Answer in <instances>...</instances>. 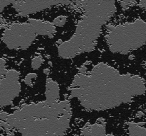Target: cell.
<instances>
[{"instance_id":"4","label":"cell","mask_w":146,"mask_h":136,"mask_svg":"<svg viewBox=\"0 0 146 136\" xmlns=\"http://www.w3.org/2000/svg\"><path fill=\"white\" fill-rule=\"evenodd\" d=\"M36 38L29 23H14L6 27L1 34V41L11 50H27Z\"/></svg>"},{"instance_id":"10","label":"cell","mask_w":146,"mask_h":136,"mask_svg":"<svg viewBox=\"0 0 146 136\" xmlns=\"http://www.w3.org/2000/svg\"><path fill=\"white\" fill-rule=\"evenodd\" d=\"M67 21V17L64 15H60L56 16L53 21V24L56 27H63Z\"/></svg>"},{"instance_id":"2","label":"cell","mask_w":146,"mask_h":136,"mask_svg":"<svg viewBox=\"0 0 146 136\" xmlns=\"http://www.w3.org/2000/svg\"><path fill=\"white\" fill-rule=\"evenodd\" d=\"M82 8L84 15L78 22L76 31L68 41L58 46V54L63 59H71L78 54L89 52L95 49L96 41L101 34L102 27L116 12L114 1H74Z\"/></svg>"},{"instance_id":"11","label":"cell","mask_w":146,"mask_h":136,"mask_svg":"<svg viewBox=\"0 0 146 136\" xmlns=\"http://www.w3.org/2000/svg\"><path fill=\"white\" fill-rule=\"evenodd\" d=\"M37 74L36 73H29L27 75V76L24 77V82L26 85L27 86H32L34 81L37 78Z\"/></svg>"},{"instance_id":"6","label":"cell","mask_w":146,"mask_h":136,"mask_svg":"<svg viewBox=\"0 0 146 136\" xmlns=\"http://www.w3.org/2000/svg\"><path fill=\"white\" fill-rule=\"evenodd\" d=\"M19 79L1 78L0 81V102L1 107L4 108L11 104V101L19 96L21 92V84Z\"/></svg>"},{"instance_id":"14","label":"cell","mask_w":146,"mask_h":136,"mask_svg":"<svg viewBox=\"0 0 146 136\" xmlns=\"http://www.w3.org/2000/svg\"><path fill=\"white\" fill-rule=\"evenodd\" d=\"M11 1H8V0H1L0 1V11L2 12L4 11V8L7 7V6L11 5Z\"/></svg>"},{"instance_id":"3","label":"cell","mask_w":146,"mask_h":136,"mask_svg":"<svg viewBox=\"0 0 146 136\" xmlns=\"http://www.w3.org/2000/svg\"><path fill=\"white\" fill-rule=\"evenodd\" d=\"M106 42L111 52L129 53L146 42V22L136 19L123 24L108 26Z\"/></svg>"},{"instance_id":"12","label":"cell","mask_w":146,"mask_h":136,"mask_svg":"<svg viewBox=\"0 0 146 136\" xmlns=\"http://www.w3.org/2000/svg\"><path fill=\"white\" fill-rule=\"evenodd\" d=\"M119 3L121 4V7L123 8H125V9L133 7V6H134V4H138V2H136V1H120Z\"/></svg>"},{"instance_id":"5","label":"cell","mask_w":146,"mask_h":136,"mask_svg":"<svg viewBox=\"0 0 146 136\" xmlns=\"http://www.w3.org/2000/svg\"><path fill=\"white\" fill-rule=\"evenodd\" d=\"M70 3L69 1H11V5L20 16H26L53 6Z\"/></svg>"},{"instance_id":"15","label":"cell","mask_w":146,"mask_h":136,"mask_svg":"<svg viewBox=\"0 0 146 136\" xmlns=\"http://www.w3.org/2000/svg\"><path fill=\"white\" fill-rule=\"evenodd\" d=\"M6 136H15V134H14V132L11 130V131H9V132H8V133H7Z\"/></svg>"},{"instance_id":"1","label":"cell","mask_w":146,"mask_h":136,"mask_svg":"<svg viewBox=\"0 0 146 136\" xmlns=\"http://www.w3.org/2000/svg\"><path fill=\"white\" fill-rule=\"evenodd\" d=\"M82 86L71 88L70 99H78L81 106L91 110H106L131 103L145 93L143 78L132 74H121L114 67L98 62L84 74Z\"/></svg>"},{"instance_id":"7","label":"cell","mask_w":146,"mask_h":136,"mask_svg":"<svg viewBox=\"0 0 146 136\" xmlns=\"http://www.w3.org/2000/svg\"><path fill=\"white\" fill-rule=\"evenodd\" d=\"M27 22L29 23L32 26L36 35H44V36L53 38L56 33V27L49 21H44L36 18H29Z\"/></svg>"},{"instance_id":"13","label":"cell","mask_w":146,"mask_h":136,"mask_svg":"<svg viewBox=\"0 0 146 136\" xmlns=\"http://www.w3.org/2000/svg\"><path fill=\"white\" fill-rule=\"evenodd\" d=\"M7 71V70L6 69V60L4 58H1V62H0V75H1V78H2L4 76Z\"/></svg>"},{"instance_id":"9","label":"cell","mask_w":146,"mask_h":136,"mask_svg":"<svg viewBox=\"0 0 146 136\" xmlns=\"http://www.w3.org/2000/svg\"><path fill=\"white\" fill-rule=\"evenodd\" d=\"M44 62V59L41 55H36V56L34 57L31 60V67L33 69L36 70L38 69L41 67Z\"/></svg>"},{"instance_id":"16","label":"cell","mask_w":146,"mask_h":136,"mask_svg":"<svg viewBox=\"0 0 146 136\" xmlns=\"http://www.w3.org/2000/svg\"><path fill=\"white\" fill-rule=\"evenodd\" d=\"M44 73H45V74H46V75H48V74L50 73V70H49V69H47V68H46V69H44Z\"/></svg>"},{"instance_id":"8","label":"cell","mask_w":146,"mask_h":136,"mask_svg":"<svg viewBox=\"0 0 146 136\" xmlns=\"http://www.w3.org/2000/svg\"><path fill=\"white\" fill-rule=\"evenodd\" d=\"M46 101L48 103H56L59 101L60 88L57 82L51 78H48L46 82L45 89Z\"/></svg>"}]
</instances>
